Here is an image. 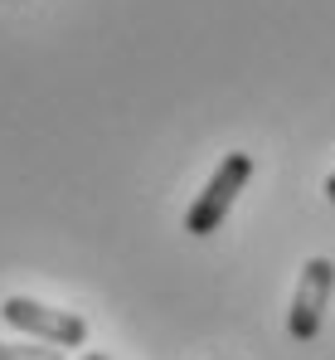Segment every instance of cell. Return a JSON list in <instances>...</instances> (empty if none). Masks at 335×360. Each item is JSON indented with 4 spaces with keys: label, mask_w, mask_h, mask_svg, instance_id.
<instances>
[{
    "label": "cell",
    "mask_w": 335,
    "mask_h": 360,
    "mask_svg": "<svg viewBox=\"0 0 335 360\" xmlns=\"http://www.w3.org/2000/svg\"><path fill=\"white\" fill-rule=\"evenodd\" d=\"M0 316H5V326L29 331V336L49 341V346H58V351H73V346L88 341V321H83V316H73V311H54V307L29 302V297H5V302H0Z\"/></svg>",
    "instance_id": "2"
},
{
    "label": "cell",
    "mask_w": 335,
    "mask_h": 360,
    "mask_svg": "<svg viewBox=\"0 0 335 360\" xmlns=\"http://www.w3.org/2000/svg\"><path fill=\"white\" fill-rule=\"evenodd\" d=\"M78 360H107V356L103 351H88V356H78Z\"/></svg>",
    "instance_id": "6"
},
{
    "label": "cell",
    "mask_w": 335,
    "mask_h": 360,
    "mask_svg": "<svg viewBox=\"0 0 335 360\" xmlns=\"http://www.w3.org/2000/svg\"><path fill=\"white\" fill-rule=\"evenodd\" d=\"M335 288V263L331 258H306L301 268V283H296V297H291V311H287V336L291 341H316L321 331V316H326V302H331Z\"/></svg>",
    "instance_id": "3"
},
{
    "label": "cell",
    "mask_w": 335,
    "mask_h": 360,
    "mask_svg": "<svg viewBox=\"0 0 335 360\" xmlns=\"http://www.w3.org/2000/svg\"><path fill=\"white\" fill-rule=\"evenodd\" d=\"M248 180H253V156H248V151H228V156L219 161V171L209 176L204 195L190 205L185 229H190L195 239H209L223 219H228V210H233V200H238V190H243Z\"/></svg>",
    "instance_id": "1"
},
{
    "label": "cell",
    "mask_w": 335,
    "mask_h": 360,
    "mask_svg": "<svg viewBox=\"0 0 335 360\" xmlns=\"http://www.w3.org/2000/svg\"><path fill=\"white\" fill-rule=\"evenodd\" d=\"M0 360H63L58 346H10L0 341Z\"/></svg>",
    "instance_id": "4"
},
{
    "label": "cell",
    "mask_w": 335,
    "mask_h": 360,
    "mask_svg": "<svg viewBox=\"0 0 335 360\" xmlns=\"http://www.w3.org/2000/svg\"><path fill=\"white\" fill-rule=\"evenodd\" d=\"M326 200L335 205V171H331V180H326Z\"/></svg>",
    "instance_id": "5"
}]
</instances>
